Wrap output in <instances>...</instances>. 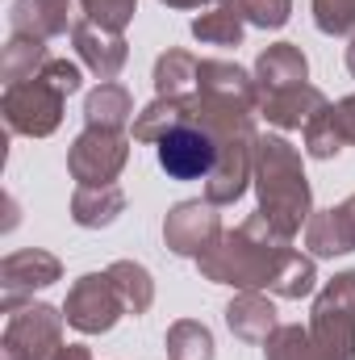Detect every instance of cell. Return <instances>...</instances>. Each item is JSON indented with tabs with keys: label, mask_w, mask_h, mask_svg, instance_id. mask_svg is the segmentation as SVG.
Segmentation results:
<instances>
[{
	"label": "cell",
	"mask_w": 355,
	"mask_h": 360,
	"mask_svg": "<svg viewBox=\"0 0 355 360\" xmlns=\"http://www.w3.org/2000/svg\"><path fill=\"white\" fill-rule=\"evenodd\" d=\"M163 348L168 360H213L217 356V344H213V331L196 319H180L168 327L163 335Z\"/></svg>",
	"instance_id": "484cf974"
},
{
	"label": "cell",
	"mask_w": 355,
	"mask_h": 360,
	"mask_svg": "<svg viewBox=\"0 0 355 360\" xmlns=\"http://www.w3.org/2000/svg\"><path fill=\"white\" fill-rule=\"evenodd\" d=\"M196 68H201V59L196 55H188V51H163L159 59H155V92L159 96H188V92H196Z\"/></svg>",
	"instance_id": "d4e9b609"
},
{
	"label": "cell",
	"mask_w": 355,
	"mask_h": 360,
	"mask_svg": "<svg viewBox=\"0 0 355 360\" xmlns=\"http://www.w3.org/2000/svg\"><path fill=\"white\" fill-rule=\"evenodd\" d=\"M293 252H297L293 239H284L264 214L255 210L243 226L226 231V235L196 260V269H201L205 281L230 285V289H239V293H243V289H272Z\"/></svg>",
	"instance_id": "6da1fadb"
},
{
	"label": "cell",
	"mask_w": 355,
	"mask_h": 360,
	"mask_svg": "<svg viewBox=\"0 0 355 360\" xmlns=\"http://www.w3.org/2000/svg\"><path fill=\"white\" fill-rule=\"evenodd\" d=\"M63 310L46 302H25L8 310L4 335H0V360H51L63 348Z\"/></svg>",
	"instance_id": "5b68a950"
},
{
	"label": "cell",
	"mask_w": 355,
	"mask_h": 360,
	"mask_svg": "<svg viewBox=\"0 0 355 360\" xmlns=\"http://www.w3.org/2000/svg\"><path fill=\"white\" fill-rule=\"evenodd\" d=\"M226 327H230L243 344H267V340L280 331V319H276V306L267 302L260 289H243V293H234V302L226 306Z\"/></svg>",
	"instance_id": "ac0fdd59"
},
{
	"label": "cell",
	"mask_w": 355,
	"mask_h": 360,
	"mask_svg": "<svg viewBox=\"0 0 355 360\" xmlns=\"http://www.w3.org/2000/svg\"><path fill=\"white\" fill-rule=\"evenodd\" d=\"M230 4L247 25H260V30H280L293 17V0H230Z\"/></svg>",
	"instance_id": "4dcf8cb0"
},
{
	"label": "cell",
	"mask_w": 355,
	"mask_h": 360,
	"mask_svg": "<svg viewBox=\"0 0 355 360\" xmlns=\"http://www.w3.org/2000/svg\"><path fill=\"white\" fill-rule=\"evenodd\" d=\"M105 272L113 276V285H117V293L126 302V314L138 319V314H147L155 306V281H151V272L142 269L138 260H113Z\"/></svg>",
	"instance_id": "cb8c5ba5"
},
{
	"label": "cell",
	"mask_w": 355,
	"mask_h": 360,
	"mask_svg": "<svg viewBox=\"0 0 355 360\" xmlns=\"http://www.w3.org/2000/svg\"><path fill=\"white\" fill-rule=\"evenodd\" d=\"M309 335L330 360H355V269L330 276L309 310Z\"/></svg>",
	"instance_id": "3957f363"
},
{
	"label": "cell",
	"mask_w": 355,
	"mask_h": 360,
	"mask_svg": "<svg viewBox=\"0 0 355 360\" xmlns=\"http://www.w3.org/2000/svg\"><path fill=\"white\" fill-rule=\"evenodd\" d=\"M330 109H335V122H339V130H343V143L355 147V92L343 96V101H335Z\"/></svg>",
	"instance_id": "d6a6232c"
},
{
	"label": "cell",
	"mask_w": 355,
	"mask_h": 360,
	"mask_svg": "<svg viewBox=\"0 0 355 360\" xmlns=\"http://www.w3.org/2000/svg\"><path fill=\"white\" fill-rule=\"evenodd\" d=\"M63 105H67V92L59 89L55 80H46L42 72L34 80H21V84H4L0 96V113H4V126L13 134H25V139H46L59 130L63 122Z\"/></svg>",
	"instance_id": "277c9868"
},
{
	"label": "cell",
	"mask_w": 355,
	"mask_h": 360,
	"mask_svg": "<svg viewBox=\"0 0 355 360\" xmlns=\"http://www.w3.org/2000/svg\"><path fill=\"white\" fill-rule=\"evenodd\" d=\"M255 84H260V96L309 84V59H305V51L297 42H272L255 59Z\"/></svg>",
	"instance_id": "2e32d148"
},
{
	"label": "cell",
	"mask_w": 355,
	"mask_h": 360,
	"mask_svg": "<svg viewBox=\"0 0 355 360\" xmlns=\"http://www.w3.org/2000/svg\"><path fill=\"white\" fill-rule=\"evenodd\" d=\"M126 314V302L113 285L109 272H84L72 289H67V302H63V319L67 327L84 331V335H105L117 327V319Z\"/></svg>",
	"instance_id": "52a82bcc"
},
{
	"label": "cell",
	"mask_w": 355,
	"mask_h": 360,
	"mask_svg": "<svg viewBox=\"0 0 355 360\" xmlns=\"http://www.w3.org/2000/svg\"><path fill=\"white\" fill-rule=\"evenodd\" d=\"M134 122V96L121 84H96L84 96V126H100V130H126Z\"/></svg>",
	"instance_id": "44dd1931"
},
{
	"label": "cell",
	"mask_w": 355,
	"mask_h": 360,
	"mask_svg": "<svg viewBox=\"0 0 355 360\" xmlns=\"http://www.w3.org/2000/svg\"><path fill=\"white\" fill-rule=\"evenodd\" d=\"M264 360H330L301 323H280V331L264 344Z\"/></svg>",
	"instance_id": "4316f807"
},
{
	"label": "cell",
	"mask_w": 355,
	"mask_h": 360,
	"mask_svg": "<svg viewBox=\"0 0 355 360\" xmlns=\"http://www.w3.org/2000/svg\"><path fill=\"white\" fill-rule=\"evenodd\" d=\"M347 72L355 76V38H351V46H347Z\"/></svg>",
	"instance_id": "d590c367"
},
{
	"label": "cell",
	"mask_w": 355,
	"mask_h": 360,
	"mask_svg": "<svg viewBox=\"0 0 355 360\" xmlns=\"http://www.w3.org/2000/svg\"><path fill=\"white\" fill-rule=\"evenodd\" d=\"M251 180H255V139H251V143H247V139L226 143V147H217L213 172L205 176V201H213V205H234V201L247 193Z\"/></svg>",
	"instance_id": "7c38bea8"
},
{
	"label": "cell",
	"mask_w": 355,
	"mask_h": 360,
	"mask_svg": "<svg viewBox=\"0 0 355 360\" xmlns=\"http://www.w3.org/2000/svg\"><path fill=\"white\" fill-rule=\"evenodd\" d=\"M222 218H217V205L196 197V201H180L168 210L163 218V248L176 252V256H188V260H201L217 239H222Z\"/></svg>",
	"instance_id": "9c48e42d"
},
{
	"label": "cell",
	"mask_w": 355,
	"mask_h": 360,
	"mask_svg": "<svg viewBox=\"0 0 355 360\" xmlns=\"http://www.w3.org/2000/svg\"><path fill=\"white\" fill-rule=\"evenodd\" d=\"M126 164H130V134L126 130L84 126L67 151V172L76 184H113Z\"/></svg>",
	"instance_id": "8992f818"
},
{
	"label": "cell",
	"mask_w": 355,
	"mask_h": 360,
	"mask_svg": "<svg viewBox=\"0 0 355 360\" xmlns=\"http://www.w3.org/2000/svg\"><path fill=\"white\" fill-rule=\"evenodd\" d=\"M314 25L326 38H355V0H314Z\"/></svg>",
	"instance_id": "f546056e"
},
{
	"label": "cell",
	"mask_w": 355,
	"mask_h": 360,
	"mask_svg": "<svg viewBox=\"0 0 355 360\" xmlns=\"http://www.w3.org/2000/svg\"><path fill=\"white\" fill-rule=\"evenodd\" d=\"M159 4H168V8H201L205 0H159ZM217 4V0H213Z\"/></svg>",
	"instance_id": "e575fe53"
},
{
	"label": "cell",
	"mask_w": 355,
	"mask_h": 360,
	"mask_svg": "<svg viewBox=\"0 0 355 360\" xmlns=\"http://www.w3.org/2000/svg\"><path fill=\"white\" fill-rule=\"evenodd\" d=\"M255 193H260V214L284 239H297L314 218V193L305 180L301 151L284 134L255 139Z\"/></svg>",
	"instance_id": "7a4b0ae2"
},
{
	"label": "cell",
	"mask_w": 355,
	"mask_h": 360,
	"mask_svg": "<svg viewBox=\"0 0 355 360\" xmlns=\"http://www.w3.org/2000/svg\"><path fill=\"white\" fill-rule=\"evenodd\" d=\"M72 46H76L80 63L88 68L100 84L117 80V76H121V68H126V59H130L126 38H121L117 30H100V25H92V21H80V25H76Z\"/></svg>",
	"instance_id": "5bb4252c"
},
{
	"label": "cell",
	"mask_w": 355,
	"mask_h": 360,
	"mask_svg": "<svg viewBox=\"0 0 355 360\" xmlns=\"http://www.w3.org/2000/svg\"><path fill=\"white\" fill-rule=\"evenodd\" d=\"M243 30H247V21L234 13L230 0H217L213 8H205V13L192 17V38L205 42V46H239Z\"/></svg>",
	"instance_id": "603a6c76"
},
{
	"label": "cell",
	"mask_w": 355,
	"mask_h": 360,
	"mask_svg": "<svg viewBox=\"0 0 355 360\" xmlns=\"http://www.w3.org/2000/svg\"><path fill=\"white\" fill-rule=\"evenodd\" d=\"M196 92L205 96H222V101H234V105H247L260 113V84H255V72L230 63V59H201L196 68Z\"/></svg>",
	"instance_id": "9a60e30c"
},
{
	"label": "cell",
	"mask_w": 355,
	"mask_h": 360,
	"mask_svg": "<svg viewBox=\"0 0 355 360\" xmlns=\"http://www.w3.org/2000/svg\"><path fill=\"white\" fill-rule=\"evenodd\" d=\"M55 55L46 51L42 38H21V34H8L4 51H0V76L4 84H21V80H34Z\"/></svg>",
	"instance_id": "7402d4cb"
},
{
	"label": "cell",
	"mask_w": 355,
	"mask_h": 360,
	"mask_svg": "<svg viewBox=\"0 0 355 360\" xmlns=\"http://www.w3.org/2000/svg\"><path fill=\"white\" fill-rule=\"evenodd\" d=\"M314 289H318V264H314V256L293 252L288 264H284L280 276H276L272 293H276V297H288V302H301V297H309Z\"/></svg>",
	"instance_id": "83f0119b"
},
{
	"label": "cell",
	"mask_w": 355,
	"mask_h": 360,
	"mask_svg": "<svg viewBox=\"0 0 355 360\" xmlns=\"http://www.w3.org/2000/svg\"><path fill=\"white\" fill-rule=\"evenodd\" d=\"M59 276H63L59 256H51L42 248L8 252L0 260V306H4V314L25 306V297H34V289H51Z\"/></svg>",
	"instance_id": "30bf717a"
},
{
	"label": "cell",
	"mask_w": 355,
	"mask_h": 360,
	"mask_svg": "<svg viewBox=\"0 0 355 360\" xmlns=\"http://www.w3.org/2000/svg\"><path fill=\"white\" fill-rule=\"evenodd\" d=\"M155 155H159V168L172 180H205L217 164V143L201 122L188 117L184 126L168 130L155 143Z\"/></svg>",
	"instance_id": "ba28073f"
},
{
	"label": "cell",
	"mask_w": 355,
	"mask_h": 360,
	"mask_svg": "<svg viewBox=\"0 0 355 360\" xmlns=\"http://www.w3.org/2000/svg\"><path fill=\"white\" fill-rule=\"evenodd\" d=\"M301 134H305V155H309V160H335V155L347 147L330 105H326V109H322V113H318L305 130H301Z\"/></svg>",
	"instance_id": "f1b7e54d"
},
{
	"label": "cell",
	"mask_w": 355,
	"mask_h": 360,
	"mask_svg": "<svg viewBox=\"0 0 355 360\" xmlns=\"http://www.w3.org/2000/svg\"><path fill=\"white\" fill-rule=\"evenodd\" d=\"M326 105H330V101H326V92L322 89H314V84H297V89L260 96V117H267V122L280 126V130H305Z\"/></svg>",
	"instance_id": "e0dca14e"
},
{
	"label": "cell",
	"mask_w": 355,
	"mask_h": 360,
	"mask_svg": "<svg viewBox=\"0 0 355 360\" xmlns=\"http://www.w3.org/2000/svg\"><path fill=\"white\" fill-rule=\"evenodd\" d=\"M305 248L314 260H335L355 252V193L335 210H314L305 222Z\"/></svg>",
	"instance_id": "4fadbf2b"
},
{
	"label": "cell",
	"mask_w": 355,
	"mask_h": 360,
	"mask_svg": "<svg viewBox=\"0 0 355 360\" xmlns=\"http://www.w3.org/2000/svg\"><path fill=\"white\" fill-rule=\"evenodd\" d=\"M51 360H92V348H84V344H63Z\"/></svg>",
	"instance_id": "836d02e7"
},
{
	"label": "cell",
	"mask_w": 355,
	"mask_h": 360,
	"mask_svg": "<svg viewBox=\"0 0 355 360\" xmlns=\"http://www.w3.org/2000/svg\"><path fill=\"white\" fill-rule=\"evenodd\" d=\"M188 117H192V92H188V96H155L142 113H134V122H130L134 130H130V134H134L138 143H159L168 130L184 126Z\"/></svg>",
	"instance_id": "ffe728a7"
},
{
	"label": "cell",
	"mask_w": 355,
	"mask_h": 360,
	"mask_svg": "<svg viewBox=\"0 0 355 360\" xmlns=\"http://www.w3.org/2000/svg\"><path fill=\"white\" fill-rule=\"evenodd\" d=\"M80 21H84V0H13L8 8V34L42 42L76 34Z\"/></svg>",
	"instance_id": "8fae6325"
},
{
	"label": "cell",
	"mask_w": 355,
	"mask_h": 360,
	"mask_svg": "<svg viewBox=\"0 0 355 360\" xmlns=\"http://www.w3.org/2000/svg\"><path fill=\"white\" fill-rule=\"evenodd\" d=\"M126 214V193L117 184H76L72 193V222L84 231L113 226Z\"/></svg>",
	"instance_id": "d6986e66"
},
{
	"label": "cell",
	"mask_w": 355,
	"mask_h": 360,
	"mask_svg": "<svg viewBox=\"0 0 355 360\" xmlns=\"http://www.w3.org/2000/svg\"><path fill=\"white\" fill-rule=\"evenodd\" d=\"M138 13V0H84V21L100 25V30H126Z\"/></svg>",
	"instance_id": "1f68e13d"
}]
</instances>
